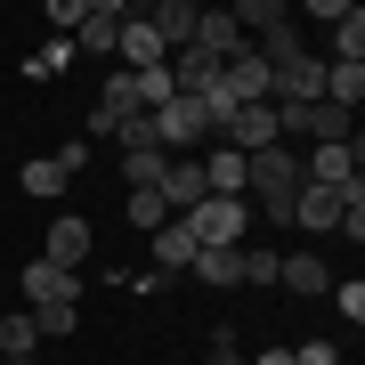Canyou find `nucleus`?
<instances>
[{"label":"nucleus","mask_w":365,"mask_h":365,"mask_svg":"<svg viewBox=\"0 0 365 365\" xmlns=\"http://www.w3.org/2000/svg\"><path fill=\"white\" fill-rule=\"evenodd\" d=\"M66 57H73V41H66V33H49V41H41V49L25 57V73H33V81H49L57 66H66Z\"/></svg>","instance_id":"a878e982"},{"label":"nucleus","mask_w":365,"mask_h":365,"mask_svg":"<svg viewBox=\"0 0 365 365\" xmlns=\"http://www.w3.org/2000/svg\"><path fill=\"white\" fill-rule=\"evenodd\" d=\"M235 260H244V284H276V260H284V252H268V244H244Z\"/></svg>","instance_id":"bb28decb"},{"label":"nucleus","mask_w":365,"mask_h":365,"mask_svg":"<svg viewBox=\"0 0 365 365\" xmlns=\"http://www.w3.org/2000/svg\"><path fill=\"white\" fill-rule=\"evenodd\" d=\"M195 49L211 57V66H227V57L244 49V33H235V16H227V9H203V16H195Z\"/></svg>","instance_id":"dca6fc26"},{"label":"nucleus","mask_w":365,"mask_h":365,"mask_svg":"<svg viewBox=\"0 0 365 365\" xmlns=\"http://www.w3.org/2000/svg\"><path fill=\"white\" fill-rule=\"evenodd\" d=\"M235 252H244V244H235ZM235 252H195L187 276H195V284H244V260H235Z\"/></svg>","instance_id":"5701e85b"},{"label":"nucleus","mask_w":365,"mask_h":365,"mask_svg":"<svg viewBox=\"0 0 365 365\" xmlns=\"http://www.w3.org/2000/svg\"><path fill=\"white\" fill-rule=\"evenodd\" d=\"M187 235H195L203 252H235V244H252V203H244V195H203L195 211H187Z\"/></svg>","instance_id":"f257e3e1"},{"label":"nucleus","mask_w":365,"mask_h":365,"mask_svg":"<svg viewBox=\"0 0 365 365\" xmlns=\"http://www.w3.org/2000/svg\"><path fill=\"white\" fill-rule=\"evenodd\" d=\"M114 57H122V73H163V41H155V25H146V9H130Z\"/></svg>","instance_id":"9d476101"},{"label":"nucleus","mask_w":365,"mask_h":365,"mask_svg":"<svg viewBox=\"0 0 365 365\" xmlns=\"http://www.w3.org/2000/svg\"><path fill=\"white\" fill-rule=\"evenodd\" d=\"M122 25H130V0H81V25H73V49H90V57H114Z\"/></svg>","instance_id":"20e7f679"},{"label":"nucleus","mask_w":365,"mask_h":365,"mask_svg":"<svg viewBox=\"0 0 365 365\" xmlns=\"http://www.w3.org/2000/svg\"><path fill=\"white\" fill-rule=\"evenodd\" d=\"M66 187H73V179H66V163H57V155H33V163H25V195H33V203H57Z\"/></svg>","instance_id":"412c9836"},{"label":"nucleus","mask_w":365,"mask_h":365,"mask_svg":"<svg viewBox=\"0 0 365 365\" xmlns=\"http://www.w3.org/2000/svg\"><path fill=\"white\" fill-rule=\"evenodd\" d=\"M114 146H122V155H163V138H155V114H130V122H114Z\"/></svg>","instance_id":"b1692460"},{"label":"nucleus","mask_w":365,"mask_h":365,"mask_svg":"<svg viewBox=\"0 0 365 365\" xmlns=\"http://www.w3.org/2000/svg\"><path fill=\"white\" fill-rule=\"evenodd\" d=\"M292 227L341 235V187H300V195H292Z\"/></svg>","instance_id":"ddd939ff"},{"label":"nucleus","mask_w":365,"mask_h":365,"mask_svg":"<svg viewBox=\"0 0 365 365\" xmlns=\"http://www.w3.org/2000/svg\"><path fill=\"white\" fill-rule=\"evenodd\" d=\"M0 317H9V309H0Z\"/></svg>","instance_id":"c9c22d12"},{"label":"nucleus","mask_w":365,"mask_h":365,"mask_svg":"<svg viewBox=\"0 0 365 365\" xmlns=\"http://www.w3.org/2000/svg\"><path fill=\"white\" fill-rule=\"evenodd\" d=\"M203 365H252V357H244V349H235V341H227V333H211V349H203Z\"/></svg>","instance_id":"2f4dec72"},{"label":"nucleus","mask_w":365,"mask_h":365,"mask_svg":"<svg viewBox=\"0 0 365 365\" xmlns=\"http://www.w3.org/2000/svg\"><path fill=\"white\" fill-rule=\"evenodd\" d=\"M155 195H163L170 220H187V211L203 203V155H170V163H163V179H155Z\"/></svg>","instance_id":"423d86ee"},{"label":"nucleus","mask_w":365,"mask_h":365,"mask_svg":"<svg viewBox=\"0 0 365 365\" xmlns=\"http://www.w3.org/2000/svg\"><path fill=\"white\" fill-rule=\"evenodd\" d=\"M309 98H325V57L300 49L292 66H276V106H309Z\"/></svg>","instance_id":"f8f14e48"},{"label":"nucleus","mask_w":365,"mask_h":365,"mask_svg":"<svg viewBox=\"0 0 365 365\" xmlns=\"http://www.w3.org/2000/svg\"><path fill=\"white\" fill-rule=\"evenodd\" d=\"M333 66H365V9L333 16Z\"/></svg>","instance_id":"4be33fe9"},{"label":"nucleus","mask_w":365,"mask_h":365,"mask_svg":"<svg viewBox=\"0 0 365 365\" xmlns=\"http://www.w3.org/2000/svg\"><path fill=\"white\" fill-rule=\"evenodd\" d=\"M284 130H276V106H235V114L220 122V146H235V155H260V146H276Z\"/></svg>","instance_id":"0eeeda50"},{"label":"nucleus","mask_w":365,"mask_h":365,"mask_svg":"<svg viewBox=\"0 0 365 365\" xmlns=\"http://www.w3.org/2000/svg\"><path fill=\"white\" fill-rule=\"evenodd\" d=\"M357 163H365L357 138H341V146H309V155H300V179H309V187H349Z\"/></svg>","instance_id":"6e6552de"},{"label":"nucleus","mask_w":365,"mask_h":365,"mask_svg":"<svg viewBox=\"0 0 365 365\" xmlns=\"http://www.w3.org/2000/svg\"><path fill=\"white\" fill-rule=\"evenodd\" d=\"M49 300H81V276L33 260V268H25V309H49Z\"/></svg>","instance_id":"2eb2a0df"},{"label":"nucleus","mask_w":365,"mask_h":365,"mask_svg":"<svg viewBox=\"0 0 365 365\" xmlns=\"http://www.w3.org/2000/svg\"><path fill=\"white\" fill-rule=\"evenodd\" d=\"M276 130H284V138H309V146H341V138H357V114L309 98V106H276Z\"/></svg>","instance_id":"7ed1b4c3"},{"label":"nucleus","mask_w":365,"mask_h":365,"mask_svg":"<svg viewBox=\"0 0 365 365\" xmlns=\"http://www.w3.org/2000/svg\"><path fill=\"white\" fill-rule=\"evenodd\" d=\"M155 138H163V155H203V146H211V106L170 90L155 106Z\"/></svg>","instance_id":"f03ea898"},{"label":"nucleus","mask_w":365,"mask_h":365,"mask_svg":"<svg viewBox=\"0 0 365 365\" xmlns=\"http://www.w3.org/2000/svg\"><path fill=\"white\" fill-rule=\"evenodd\" d=\"M195 16H203V9H187V0H155V9H146V25H155V41H163V57L195 49Z\"/></svg>","instance_id":"9b49d317"},{"label":"nucleus","mask_w":365,"mask_h":365,"mask_svg":"<svg viewBox=\"0 0 365 365\" xmlns=\"http://www.w3.org/2000/svg\"><path fill=\"white\" fill-rule=\"evenodd\" d=\"M292 365H341L333 341H292Z\"/></svg>","instance_id":"c756f323"},{"label":"nucleus","mask_w":365,"mask_h":365,"mask_svg":"<svg viewBox=\"0 0 365 365\" xmlns=\"http://www.w3.org/2000/svg\"><path fill=\"white\" fill-rule=\"evenodd\" d=\"M163 163H170V155H122V179H130V195L163 179Z\"/></svg>","instance_id":"c85d7f7f"},{"label":"nucleus","mask_w":365,"mask_h":365,"mask_svg":"<svg viewBox=\"0 0 365 365\" xmlns=\"http://www.w3.org/2000/svg\"><path fill=\"white\" fill-rule=\"evenodd\" d=\"M325 106L357 114V106H365V66H333V57H325Z\"/></svg>","instance_id":"aec40b11"},{"label":"nucleus","mask_w":365,"mask_h":365,"mask_svg":"<svg viewBox=\"0 0 365 365\" xmlns=\"http://www.w3.org/2000/svg\"><path fill=\"white\" fill-rule=\"evenodd\" d=\"M57 163H66V179H73V170H90V138H66V146H57Z\"/></svg>","instance_id":"72a5a7b5"},{"label":"nucleus","mask_w":365,"mask_h":365,"mask_svg":"<svg viewBox=\"0 0 365 365\" xmlns=\"http://www.w3.org/2000/svg\"><path fill=\"white\" fill-rule=\"evenodd\" d=\"M203 195H244V155L211 138L203 146Z\"/></svg>","instance_id":"f3484780"},{"label":"nucleus","mask_w":365,"mask_h":365,"mask_svg":"<svg viewBox=\"0 0 365 365\" xmlns=\"http://www.w3.org/2000/svg\"><path fill=\"white\" fill-rule=\"evenodd\" d=\"M333 309L349 317V325H357V317H365V284H357V276H349V284H333Z\"/></svg>","instance_id":"7c9ffc66"},{"label":"nucleus","mask_w":365,"mask_h":365,"mask_svg":"<svg viewBox=\"0 0 365 365\" xmlns=\"http://www.w3.org/2000/svg\"><path fill=\"white\" fill-rule=\"evenodd\" d=\"M195 235H187V220H163L155 227V276H187V268H195Z\"/></svg>","instance_id":"4468645a"},{"label":"nucleus","mask_w":365,"mask_h":365,"mask_svg":"<svg viewBox=\"0 0 365 365\" xmlns=\"http://www.w3.org/2000/svg\"><path fill=\"white\" fill-rule=\"evenodd\" d=\"M130 114H146V106H138V73H106L98 81V106H90V138H114V122H130Z\"/></svg>","instance_id":"39448f33"},{"label":"nucleus","mask_w":365,"mask_h":365,"mask_svg":"<svg viewBox=\"0 0 365 365\" xmlns=\"http://www.w3.org/2000/svg\"><path fill=\"white\" fill-rule=\"evenodd\" d=\"M252 365H292V349H260V357H252Z\"/></svg>","instance_id":"f704fd0d"},{"label":"nucleus","mask_w":365,"mask_h":365,"mask_svg":"<svg viewBox=\"0 0 365 365\" xmlns=\"http://www.w3.org/2000/svg\"><path fill=\"white\" fill-rule=\"evenodd\" d=\"M122 220H130V227H146V235H155V227L170 220V211H163V195H155V187H138V195H130V211H122Z\"/></svg>","instance_id":"cd10ccee"},{"label":"nucleus","mask_w":365,"mask_h":365,"mask_svg":"<svg viewBox=\"0 0 365 365\" xmlns=\"http://www.w3.org/2000/svg\"><path fill=\"white\" fill-rule=\"evenodd\" d=\"M41 260L81 276V260H90V220H81V211H57V220H49V244H41Z\"/></svg>","instance_id":"1a4fd4ad"},{"label":"nucleus","mask_w":365,"mask_h":365,"mask_svg":"<svg viewBox=\"0 0 365 365\" xmlns=\"http://www.w3.org/2000/svg\"><path fill=\"white\" fill-rule=\"evenodd\" d=\"M33 349H41V325H33V309L0 317V357H9V365H33Z\"/></svg>","instance_id":"6ab92c4d"},{"label":"nucleus","mask_w":365,"mask_h":365,"mask_svg":"<svg viewBox=\"0 0 365 365\" xmlns=\"http://www.w3.org/2000/svg\"><path fill=\"white\" fill-rule=\"evenodd\" d=\"M33 325H41V341H66L81 325V300H49V309H33Z\"/></svg>","instance_id":"393cba45"},{"label":"nucleus","mask_w":365,"mask_h":365,"mask_svg":"<svg viewBox=\"0 0 365 365\" xmlns=\"http://www.w3.org/2000/svg\"><path fill=\"white\" fill-rule=\"evenodd\" d=\"M49 25H57V33L73 41V25H81V0H49Z\"/></svg>","instance_id":"473e14b6"},{"label":"nucleus","mask_w":365,"mask_h":365,"mask_svg":"<svg viewBox=\"0 0 365 365\" xmlns=\"http://www.w3.org/2000/svg\"><path fill=\"white\" fill-rule=\"evenodd\" d=\"M276 284L309 300V292H333V268L317 260V252H292V260H276Z\"/></svg>","instance_id":"a211bd4d"}]
</instances>
